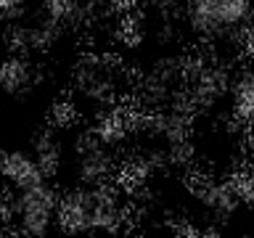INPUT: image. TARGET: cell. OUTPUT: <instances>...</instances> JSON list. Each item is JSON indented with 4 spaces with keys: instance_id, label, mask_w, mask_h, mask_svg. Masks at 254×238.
I'll use <instances>...</instances> for the list:
<instances>
[{
    "instance_id": "5",
    "label": "cell",
    "mask_w": 254,
    "mask_h": 238,
    "mask_svg": "<svg viewBox=\"0 0 254 238\" xmlns=\"http://www.w3.org/2000/svg\"><path fill=\"white\" fill-rule=\"evenodd\" d=\"M254 13V0H217V16L222 37H228L236 29H246Z\"/></svg>"
},
{
    "instance_id": "10",
    "label": "cell",
    "mask_w": 254,
    "mask_h": 238,
    "mask_svg": "<svg viewBox=\"0 0 254 238\" xmlns=\"http://www.w3.org/2000/svg\"><path fill=\"white\" fill-rule=\"evenodd\" d=\"M40 5H43L45 19L59 27L69 24L79 13V0H40Z\"/></svg>"
},
{
    "instance_id": "9",
    "label": "cell",
    "mask_w": 254,
    "mask_h": 238,
    "mask_svg": "<svg viewBox=\"0 0 254 238\" xmlns=\"http://www.w3.org/2000/svg\"><path fill=\"white\" fill-rule=\"evenodd\" d=\"M95 138H98L101 143H106V146H117L119 140L127 135V122L119 114H106L98 119V124L93 127Z\"/></svg>"
},
{
    "instance_id": "12",
    "label": "cell",
    "mask_w": 254,
    "mask_h": 238,
    "mask_svg": "<svg viewBox=\"0 0 254 238\" xmlns=\"http://www.w3.org/2000/svg\"><path fill=\"white\" fill-rule=\"evenodd\" d=\"M24 0H0V19H13L21 13Z\"/></svg>"
},
{
    "instance_id": "1",
    "label": "cell",
    "mask_w": 254,
    "mask_h": 238,
    "mask_svg": "<svg viewBox=\"0 0 254 238\" xmlns=\"http://www.w3.org/2000/svg\"><path fill=\"white\" fill-rule=\"evenodd\" d=\"M59 201H61L59 188L45 178L24 190H16L11 196V222H16L19 233L45 236L56 228Z\"/></svg>"
},
{
    "instance_id": "3",
    "label": "cell",
    "mask_w": 254,
    "mask_h": 238,
    "mask_svg": "<svg viewBox=\"0 0 254 238\" xmlns=\"http://www.w3.org/2000/svg\"><path fill=\"white\" fill-rule=\"evenodd\" d=\"M40 180L45 178L35 156L24 154V151H8V154L0 156V182H5L13 193L35 185Z\"/></svg>"
},
{
    "instance_id": "2",
    "label": "cell",
    "mask_w": 254,
    "mask_h": 238,
    "mask_svg": "<svg viewBox=\"0 0 254 238\" xmlns=\"http://www.w3.org/2000/svg\"><path fill=\"white\" fill-rule=\"evenodd\" d=\"M117 172H119V164H117L114 154H111V146L101 143L93 130L85 138H79V143H77V180H79V185H87V188L106 185V182H114Z\"/></svg>"
},
{
    "instance_id": "7",
    "label": "cell",
    "mask_w": 254,
    "mask_h": 238,
    "mask_svg": "<svg viewBox=\"0 0 254 238\" xmlns=\"http://www.w3.org/2000/svg\"><path fill=\"white\" fill-rule=\"evenodd\" d=\"M230 98L236 117L244 122H254V71H241L230 82Z\"/></svg>"
},
{
    "instance_id": "6",
    "label": "cell",
    "mask_w": 254,
    "mask_h": 238,
    "mask_svg": "<svg viewBox=\"0 0 254 238\" xmlns=\"http://www.w3.org/2000/svg\"><path fill=\"white\" fill-rule=\"evenodd\" d=\"M35 159L43 170V178L53 180L64 164V146L53 132H43L35 143Z\"/></svg>"
},
{
    "instance_id": "4",
    "label": "cell",
    "mask_w": 254,
    "mask_h": 238,
    "mask_svg": "<svg viewBox=\"0 0 254 238\" xmlns=\"http://www.w3.org/2000/svg\"><path fill=\"white\" fill-rule=\"evenodd\" d=\"M188 24H190V29L204 40L222 37L220 16H217V0H188Z\"/></svg>"
},
{
    "instance_id": "13",
    "label": "cell",
    "mask_w": 254,
    "mask_h": 238,
    "mask_svg": "<svg viewBox=\"0 0 254 238\" xmlns=\"http://www.w3.org/2000/svg\"><path fill=\"white\" fill-rule=\"evenodd\" d=\"M246 201H249V204L254 206V188H252V193H249V198H246Z\"/></svg>"
},
{
    "instance_id": "8",
    "label": "cell",
    "mask_w": 254,
    "mask_h": 238,
    "mask_svg": "<svg viewBox=\"0 0 254 238\" xmlns=\"http://www.w3.org/2000/svg\"><path fill=\"white\" fill-rule=\"evenodd\" d=\"M27 82H29L27 61L11 59V61H5L3 66H0V87H3V90L16 93V90H21V87H27Z\"/></svg>"
},
{
    "instance_id": "11",
    "label": "cell",
    "mask_w": 254,
    "mask_h": 238,
    "mask_svg": "<svg viewBox=\"0 0 254 238\" xmlns=\"http://www.w3.org/2000/svg\"><path fill=\"white\" fill-rule=\"evenodd\" d=\"M79 119V111L71 101H56L53 109H51V122L56 130H69L74 127V122Z\"/></svg>"
}]
</instances>
